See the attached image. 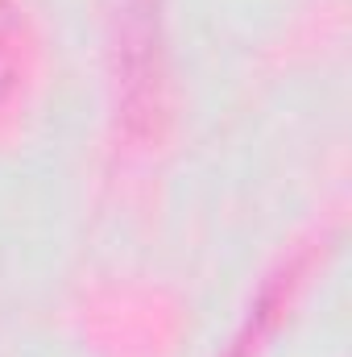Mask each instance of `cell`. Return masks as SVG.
Masks as SVG:
<instances>
[{"label": "cell", "mask_w": 352, "mask_h": 357, "mask_svg": "<svg viewBox=\"0 0 352 357\" xmlns=\"http://www.w3.org/2000/svg\"><path fill=\"white\" fill-rule=\"evenodd\" d=\"M25 59H29V29H25V17L0 0V104L13 96V88L21 84L25 75Z\"/></svg>", "instance_id": "6da1fadb"}]
</instances>
